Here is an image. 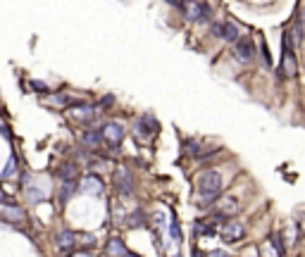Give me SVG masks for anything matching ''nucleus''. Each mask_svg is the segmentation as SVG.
<instances>
[{"label":"nucleus","mask_w":305,"mask_h":257,"mask_svg":"<svg viewBox=\"0 0 305 257\" xmlns=\"http://www.w3.org/2000/svg\"><path fill=\"white\" fill-rule=\"evenodd\" d=\"M198 193H200L203 210H207V205H215L222 193V174L217 169H205L198 179Z\"/></svg>","instance_id":"nucleus-1"},{"label":"nucleus","mask_w":305,"mask_h":257,"mask_svg":"<svg viewBox=\"0 0 305 257\" xmlns=\"http://www.w3.org/2000/svg\"><path fill=\"white\" fill-rule=\"evenodd\" d=\"M181 12H184V17L188 21H207L212 19V10H210V5L207 2H196V0H184V5H181Z\"/></svg>","instance_id":"nucleus-2"},{"label":"nucleus","mask_w":305,"mask_h":257,"mask_svg":"<svg viewBox=\"0 0 305 257\" xmlns=\"http://www.w3.org/2000/svg\"><path fill=\"white\" fill-rule=\"evenodd\" d=\"M282 74L294 79L298 74V62H296V55H294V41H291V33H286L282 41Z\"/></svg>","instance_id":"nucleus-3"},{"label":"nucleus","mask_w":305,"mask_h":257,"mask_svg":"<svg viewBox=\"0 0 305 257\" xmlns=\"http://www.w3.org/2000/svg\"><path fill=\"white\" fill-rule=\"evenodd\" d=\"M155 131H157V122L152 115H141L139 119H134V133L139 136L141 140H151L155 136Z\"/></svg>","instance_id":"nucleus-4"},{"label":"nucleus","mask_w":305,"mask_h":257,"mask_svg":"<svg viewBox=\"0 0 305 257\" xmlns=\"http://www.w3.org/2000/svg\"><path fill=\"white\" fill-rule=\"evenodd\" d=\"M234 57L243 64L253 62V57H255V43H253L251 36H243V38H239V41L234 43Z\"/></svg>","instance_id":"nucleus-5"},{"label":"nucleus","mask_w":305,"mask_h":257,"mask_svg":"<svg viewBox=\"0 0 305 257\" xmlns=\"http://www.w3.org/2000/svg\"><path fill=\"white\" fill-rule=\"evenodd\" d=\"M103 128H105V140L110 143L112 152L117 155V152H120V143H122V138H124V127H122L120 122H108Z\"/></svg>","instance_id":"nucleus-6"},{"label":"nucleus","mask_w":305,"mask_h":257,"mask_svg":"<svg viewBox=\"0 0 305 257\" xmlns=\"http://www.w3.org/2000/svg\"><path fill=\"white\" fill-rule=\"evenodd\" d=\"M115 188L124 198L134 193V176H131V171L127 167H120V169L115 171Z\"/></svg>","instance_id":"nucleus-7"},{"label":"nucleus","mask_w":305,"mask_h":257,"mask_svg":"<svg viewBox=\"0 0 305 257\" xmlns=\"http://www.w3.org/2000/svg\"><path fill=\"white\" fill-rule=\"evenodd\" d=\"M246 238V226L241 222H229L222 226V241L224 243H239Z\"/></svg>","instance_id":"nucleus-8"},{"label":"nucleus","mask_w":305,"mask_h":257,"mask_svg":"<svg viewBox=\"0 0 305 257\" xmlns=\"http://www.w3.org/2000/svg\"><path fill=\"white\" fill-rule=\"evenodd\" d=\"M96 115H98V105H88V103L72 105V119H76V122H93Z\"/></svg>","instance_id":"nucleus-9"},{"label":"nucleus","mask_w":305,"mask_h":257,"mask_svg":"<svg viewBox=\"0 0 305 257\" xmlns=\"http://www.w3.org/2000/svg\"><path fill=\"white\" fill-rule=\"evenodd\" d=\"M0 217H2V222L5 224H19L24 219V212L17 207V205H12L10 200H2V205H0Z\"/></svg>","instance_id":"nucleus-10"},{"label":"nucleus","mask_w":305,"mask_h":257,"mask_svg":"<svg viewBox=\"0 0 305 257\" xmlns=\"http://www.w3.org/2000/svg\"><path fill=\"white\" fill-rule=\"evenodd\" d=\"M55 246H57L60 253H69V250L76 246V234L72 229H60V231L55 234Z\"/></svg>","instance_id":"nucleus-11"},{"label":"nucleus","mask_w":305,"mask_h":257,"mask_svg":"<svg viewBox=\"0 0 305 257\" xmlns=\"http://www.w3.org/2000/svg\"><path fill=\"white\" fill-rule=\"evenodd\" d=\"M81 193H86V195H100V193H103V181H100L93 171L84 176V181H81Z\"/></svg>","instance_id":"nucleus-12"},{"label":"nucleus","mask_w":305,"mask_h":257,"mask_svg":"<svg viewBox=\"0 0 305 257\" xmlns=\"http://www.w3.org/2000/svg\"><path fill=\"white\" fill-rule=\"evenodd\" d=\"M81 140L86 145H91V148H96V145H100L105 140V128H88L86 133L81 136Z\"/></svg>","instance_id":"nucleus-13"},{"label":"nucleus","mask_w":305,"mask_h":257,"mask_svg":"<svg viewBox=\"0 0 305 257\" xmlns=\"http://www.w3.org/2000/svg\"><path fill=\"white\" fill-rule=\"evenodd\" d=\"M234 212H239V203H236L234 198H224V200L217 205L215 217H227V214H234Z\"/></svg>","instance_id":"nucleus-14"},{"label":"nucleus","mask_w":305,"mask_h":257,"mask_svg":"<svg viewBox=\"0 0 305 257\" xmlns=\"http://www.w3.org/2000/svg\"><path fill=\"white\" fill-rule=\"evenodd\" d=\"M239 26H236V24H234V21H224V24H222V38H224V41H229V43H236L239 41Z\"/></svg>","instance_id":"nucleus-15"},{"label":"nucleus","mask_w":305,"mask_h":257,"mask_svg":"<svg viewBox=\"0 0 305 257\" xmlns=\"http://www.w3.org/2000/svg\"><path fill=\"white\" fill-rule=\"evenodd\" d=\"M76 171H79V167H76L74 162H65V164L57 169V176H60L62 181H74V179H76Z\"/></svg>","instance_id":"nucleus-16"},{"label":"nucleus","mask_w":305,"mask_h":257,"mask_svg":"<svg viewBox=\"0 0 305 257\" xmlns=\"http://www.w3.org/2000/svg\"><path fill=\"white\" fill-rule=\"evenodd\" d=\"M76 193V186L74 181H62V186H60V191H57V198H60V205H67L69 203V198Z\"/></svg>","instance_id":"nucleus-17"},{"label":"nucleus","mask_w":305,"mask_h":257,"mask_svg":"<svg viewBox=\"0 0 305 257\" xmlns=\"http://www.w3.org/2000/svg\"><path fill=\"white\" fill-rule=\"evenodd\" d=\"M105 253L108 255H124V257H129L131 253L124 248V243H122V238H112L108 243V248H105Z\"/></svg>","instance_id":"nucleus-18"},{"label":"nucleus","mask_w":305,"mask_h":257,"mask_svg":"<svg viewBox=\"0 0 305 257\" xmlns=\"http://www.w3.org/2000/svg\"><path fill=\"white\" fill-rule=\"evenodd\" d=\"M196 236H215L217 234V226L212 222H196V229H193Z\"/></svg>","instance_id":"nucleus-19"},{"label":"nucleus","mask_w":305,"mask_h":257,"mask_svg":"<svg viewBox=\"0 0 305 257\" xmlns=\"http://www.w3.org/2000/svg\"><path fill=\"white\" fill-rule=\"evenodd\" d=\"M127 224H129V229H139V226L146 224V219H143V212H141V210H134V212L129 214V219H127Z\"/></svg>","instance_id":"nucleus-20"},{"label":"nucleus","mask_w":305,"mask_h":257,"mask_svg":"<svg viewBox=\"0 0 305 257\" xmlns=\"http://www.w3.org/2000/svg\"><path fill=\"white\" fill-rule=\"evenodd\" d=\"M169 238L174 243H181V229H179V222H176L174 212H172V222H169Z\"/></svg>","instance_id":"nucleus-21"},{"label":"nucleus","mask_w":305,"mask_h":257,"mask_svg":"<svg viewBox=\"0 0 305 257\" xmlns=\"http://www.w3.org/2000/svg\"><path fill=\"white\" fill-rule=\"evenodd\" d=\"M14 171H17V160H14V155H12L10 160H7V164H5V169H2V174H0V176H2V181H7Z\"/></svg>","instance_id":"nucleus-22"},{"label":"nucleus","mask_w":305,"mask_h":257,"mask_svg":"<svg viewBox=\"0 0 305 257\" xmlns=\"http://www.w3.org/2000/svg\"><path fill=\"white\" fill-rule=\"evenodd\" d=\"M260 55H262V64L270 69V67H272V55H270V48H267V43H262V45H260Z\"/></svg>","instance_id":"nucleus-23"},{"label":"nucleus","mask_w":305,"mask_h":257,"mask_svg":"<svg viewBox=\"0 0 305 257\" xmlns=\"http://www.w3.org/2000/svg\"><path fill=\"white\" fill-rule=\"evenodd\" d=\"M291 41H294V48L301 45V41H303V24H298L294 31H291Z\"/></svg>","instance_id":"nucleus-24"},{"label":"nucleus","mask_w":305,"mask_h":257,"mask_svg":"<svg viewBox=\"0 0 305 257\" xmlns=\"http://www.w3.org/2000/svg\"><path fill=\"white\" fill-rule=\"evenodd\" d=\"M270 243L274 246V253H277V255H284V246H282V238H279V234H270Z\"/></svg>","instance_id":"nucleus-25"},{"label":"nucleus","mask_w":305,"mask_h":257,"mask_svg":"<svg viewBox=\"0 0 305 257\" xmlns=\"http://www.w3.org/2000/svg\"><path fill=\"white\" fill-rule=\"evenodd\" d=\"M50 103H53V105L65 107V105H69V96H67V93H57V96H50Z\"/></svg>","instance_id":"nucleus-26"},{"label":"nucleus","mask_w":305,"mask_h":257,"mask_svg":"<svg viewBox=\"0 0 305 257\" xmlns=\"http://www.w3.org/2000/svg\"><path fill=\"white\" fill-rule=\"evenodd\" d=\"M198 140H184V152L186 155H198Z\"/></svg>","instance_id":"nucleus-27"},{"label":"nucleus","mask_w":305,"mask_h":257,"mask_svg":"<svg viewBox=\"0 0 305 257\" xmlns=\"http://www.w3.org/2000/svg\"><path fill=\"white\" fill-rule=\"evenodd\" d=\"M31 91H36V93H41V96H45V93H50V91H48V86H45L43 81H36V79L31 81Z\"/></svg>","instance_id":"nucleus-28"},{"label":"nucleus","mask_w":305,"mask_h":257,"mask_svg":"<svg viewBox=\"0 0 305 257\" xmlns=\"http://www.w3.org/2000/svg\"><path fill=\"white\" fill-rule=\"evenodd\" d=\"M210 33L215 38H222V24H210Z\"/></svg>","instance_id":"nucleus-29"},{"label":"nucleus","mask_w":305,"mask_h":257,"mask_svg":"<svg viewBox=\"0 0 305 257\" xmlns=\"http://www.w3.org/2000/svg\"><path fill=\"white\" fill-rule=\"evenodd\" d=\"M115 103V96H105V98H100V103H98V107H110Z\"/></svg>","instance_id":"nucleus-30"},{"label":"nucleus","mask_w":305,"mask_h":257,"mask_svg":"<svg viewBox=\"0 0 305 257\" xmlns=\"http://www.w3.org/2000/svg\"><path fill=\"white\" fill-rule=\"evenodd\" d=\"M2 136H5V138H7V140L12 138V133H10V127H7V124H2Z\"/></svg>","instance_id":"nucleus-31"},{"label":"nucleus","mask_w":305,"mask_h":257,"mask_svg":"<svg viewBox=\"0 0 305 257\" xmlns=\"http://www.w3.org/2000/svg\"><path fill=\"white\" fill-rule=\"evenodd\" d=\"M155 222H157V224H160V226H164V214H160V212H157V214H155Z\"/></svg>","instance_id":"nucleus-32"}]
</instances>
